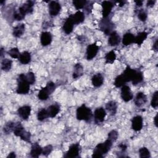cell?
<instances>
[{"label": "cell", "instance_id": "obj_1", "mask_svg": "<svg viewBox=\"0 0 158 158\" xmlns=\"http://www.w3.org/2000/svg\"><path fill=\"white\" fill-rule=\"evenodd\" d=\"M112 145V142L107 139L104 143L98 144L94 148L93 151V153L92 155L93 157H102L104 154L107 153V152L110 150L111 146Z\"/></svg>", "mask_w": 158, "mask_h": 158}, {"label": "cell", "instance_id": "obj_2", "mask_svg": "<svg viewBox=\"0 0 158 158\" xmlns=\"http://www.w3.org/2000/svg\"><path fill=\"white\" fill-rule=\"evenodd\" d=\"M92 116L93 113L91 110L85 104H82L77 109L76 117L79 120H85L86 122H89L90 121Z\"/></svg>", "mask_w": 158, "mask_h": 158}, {"label": "cell", "instance_id": "obj_3", "mask_svg": "<svg viewBox=\"0 0 158 158\" xmlns=\"http://www.w3.org/2000/svg\"><path fill=\"white\" fill-rule=\"evenodd\" d=\"M17 93L20 94H25L29 92L30 84L26 79V75L24 73H21L17 78Z\"/></svg>", "mask_w": 158, "mask_h": 158}, {"label": "cell", "instance_id": "obj_4", "mask_svg": "<svg viewBox=\"0 0 158 158\" xmlns=\"http://www.w3.org/2000/svg\"><path fill=\"white\" fill-rule=\"evenodd\" d=\"M114 24L107 18H103L99 23V28L106 35H109L113 31Z\"/></svg>", "mask_w": 158, "mask_h": 158}, {"label": "cell", "instance_id": "obj_5", "mask_svg": "<svg viewBox=\"0 0 158 158\" xmlns=\"http://www.w3.org/2000/svg\"><path fill=\"white\" fill-rule=\"evenodd\" d=\"M99 51V46L96 43H93L88 46L86 48V59L88 60H92L97 54Z\"/></svg>", "mask_w": 158, "mask_h": 158}, {"label": "cell", "instance_id": "obj_6", "mask_svg": "<svg viewBox=\"0 0 158 158\" xmlns=\"http://www.w3.org/2000/svg\"><path fill=\"white\" fill-rule=\"evenodd\" d=\"M120 96L122 100L125 102H128L133 98V94H132L130 87L125 85L122 86Z\"/></svg>", "mask_w": 158, "mask_h": 158}, {"label": "cell", "instance_id": "obj_7", "mask_svg": "<svg viewBox=\"0 0 158 158\" xmlns=\"http://www.w3.org/2000/svg\"><path fill=\"white\" fill-rule=\"evenodd\" d=\"M102 14L103 18H107L112 11V9L114 7V4L110 1H104L102 4Z\"/></svg>", "mask_w": 158, "mask_h": 158}, {"label": "cell", "instance_id": "obj_8", "mask_svg": "<svg viewBox=\"0 0 158 158\" xmlns=\"http://www.w3.org/2000/svg\"><path fill=\"white\" fill-rule=\"evenodd\" d=\"M34 1H28L25 2L22 6H20L18 10L20 12L22 15L25 16L27 14L31 13L33 12V7L34 6Z\"/></svg>", "mask_w": 158, "mask_h": 158}, {"label": "cell", "instance_id": "obj_9", "mask_svg": "<svg viewBox=\"0 0 158 158\" xmlns=\"http://www.w3.org/2000/svg\"><path fill=\"white\" fill-rule=\"evenodd\" d=\"M106 115V112L104 108L102 107L97 108L94 112V122L96 123L102 122L104 120Z\"/></svg>", "mask_w": 158, "mask_h": 158}, {"label": "cell", "instance_id": "obj_10", "mask_svg": "<svg viewBox=\"0 0 158 158\" xmlns=\"http://www.w3.org/2000/svg\"><path fill=\"white\" fill-rule=\"evenodd\" d=\"M80 152V145L78 143L72 144L64 156L65 157H76L78 156Z\"/></svg>", "mask_w": 158, "mask_h": 158}, {"label": "cell", "instance_id": "obj_11", "mask_svg": "<svg viewBox=\"0 0 158 158\" xmlns=\"http://www.w3.org/2000/svg\"><path fill=\"white\" fill-rule=\"evenodd\" d=\"M49 12L51 16H56L60 12L61 9L60 4L55 1H51L49 4Z\"/></svg>", "mask_w": 158, "mask_h": 158}, {"label": "cell", "instance_id": "obj_12", "mask_svg": "<svg viewBox=\"0 0 158 158\" xmlns=\"http://www.w3.org/2000/svg\"><path fill=\"white\" fill-rule=\"evenodd\" d=\"M143 127V118L140 115H136L131 119V128L133 130L138 131Z\"/></svg>", "mask_w": 158, "mask_h": 158}, {"label": "cell", "instance_id": "obj_13", "mask_svg": "<svg viewBox=\"0 0 158 158\" xmlns=\"http://www.w3.org/2000/svg\"><path fill=\"white\" fill-rule=\"evenodd\" d=\"M17 113L22 119L27 120L31 113V107L29 106H22L19 108Z\"/></svg>", "mask_w": 158, "mask_h": 158}, {"label": "cell", "instance_id": "obj_14", "mask_svg": "<svg viewBox=\"0 0 158 158\" xmlns=\"http://www.w3.org/2000/svg\"><path fill=\"white\" fill-rule=\"evenodd\" d=\"M136 70L131 69L129 66H127L125 69V70L123 71V72L121 74L124 80H125L126 83L130 81L133 78V77L135 74Z\"/></svg>", "mask_w": 158, "mask_h": 158}, {"label": "cell", "instance_id": "obj_15", "mask_svg": "<svg viewBox=\"0 0 158 158\" xmlns=\"http://www.w3.org/2000/svg\"><path fill=\"white\" fill-rule=\"evenodd\" d=\"M147 101L146 96L143 93L139 92L136 95V97L134 99V102L137 107H139L144 105L147 102Z\"/></svg>", "mask_w": 158, "mask_h": 158}, {"label": "cell", "instance_id": "obj_16", "mask_svg": "<svg viewBox=\"0 0 158 158\" xmlns=\"http://www.w3.org/2000/svg\"><path fill=\"white\" fill-rule=\"evenodd\" d=\"M71 19L72 22H73L74 25H77L79 23H82L85 20V15L83 12L81 11H77L75 14H72L69 16Z\"/></svg>", "mask_w": 158, "mask_h": 158}, {"label": "cell", "instance_id": "obj_17", "mask_svg": "<svg viewBox=\"0 0 158 158\" xmlns=\"http://www.w3.org/2000/svg\"><path fill=\"white\" fill-rule=\"evenodd\" d=\"M120 42V37L119 35L115 31H112L109 35V38L108 40V43L111 46H117Z\"/></svg>", "mask_w": 158, "mask_h": 158}, {"label": "cell", "instance_id": "obj_18", "mask_svg": "<svg viewBox=\"0 0 158 158\" xmlns=\"http://www.w3.org/2000/svg\"><path fill=\"white\" fill-rule=\"evenodd\" d=\"M40 41L43 46H46L50 44L52 41V35L51 33L48 31L42 32L40 37Z\"/></svg>", "mask_w": 158, "mask_h": 158}, {"label": "cell", "instance_id": "obj_19", "mask_svg": "<svg viewBox=\"0 0 158 158\" xmlns=\"http://www.w3.org/2000/svg\"><path fill=\"white\" fill-rule=\"evenodd\" d=\"M42 151L43 148L37 143H35L31 146L30 155L32 157H38L42 154Z\"/></svg>", "mask_w": 158, "mask_h": 158}, {"label": "cell", "instance_id": "obj_20", "mask_svg": "<svg viewBox=\"0 0 158 158\" xmlns=\"http://www.w3.org/2000/svg\"><path fill=\"white\" fill-rule=\"evenodd\" d=\"M91 82L94 87L98 88L102 85L104 82V77L101 73H97L93 76L91 78Z\"/></svg>", "mask_w": 158, "mask_h": 158}, {"label": "cell", "instance_id": "obj_21", "mask_svg": "<svg viewBox=\"0 0 158 158\" xmlns=\"http://www.w3.org/2000/svg\"><path fill=\"white\" fill-rule=\"evenodd\" d=\"M73 26H74V23L72 22V20H71V19L69 17L65 21L64 25H63V30L64 31L69 35L70 33H71L73 31Z\"/></svg>", "mask_w": 158, "mask_h": 158}, {"label": "cell", "instance_id": "obj_22", "mask_svg": "<svg viewBox=\"0 0 158 158\" xmlns=\"http://www.w3.org/2000/svg\"><path fill=\"white\" fill-rule=\"evenodd\" d=\"M25 24H23V23L18 24L16 27H15L13 28L12 34H13L14 36H15L16 38L20 37L23 34V33L25 31Z\"/></svg>", "mask_w": 158, "mask_h": 158}, {"label": "cell", "instance_id": "obj_23", "mask_svg": "<svg viewBox=\"0 0 158 158\" xmlns=\"http://www.w3.org/2000/svg\"><path fill=\"white\" fill-rule=\"evenodd\" d=\"M49 117H55L60 110V107L57 104H54L49 106L47 109Z\"/></svg>", "mask_w": 158, "mask_h": 158}, {"label": "cell", "instance_id": "obj_24", "mask_svg": "<svg viewBox=\"0 0 158 158\" xmlns=\"http://www.w3.org/2000/svg\"><path fill=\"white\" fill-rule=\"evenodd\" d=\"M135 38L134 36L131 33H126L122 38V43L124 46H128L132 43H135Z\"/></svg>", "mask_w": 158, "mask_h": 158}, {"label": "cell", "instance_id": "obj_25", "mask_svg": "<svg viewBox=\"0 0 158 158\" xmlns=\"http://www.w3.org/2000/svg\"><path fill=\"white\" fill-rule=\"evenodd\" d=\"M83 73V67L80 63H77L74 65L73 72V78L77 79L80 77Z\"/></svg>", "mask_w": 158, "mask_h": 158}, {"label": "cell", "instance_id": "obj_26", "mask_svg": "<svg viewBox=\"0 0 158 158\" xmlns=\"http://www.w3.org/2000/svg\"><path fill=\"white\" fill-rule=\"evenodd\" d=\"M106 109L108 112H110V115H114L116 114L117 109V105L116 102H115L114 101H109L106 104Z\"/></svg>", "mask_w": 158, "mask_h": 158}, {"label": "cell", "instance_id": "obj_27", "mask_svg": "<svg viewBox=\"0 0 158 158\" xmlns=\"http://www.w3.org/2000/svg\"><path fill=\"white\" fill-rule=\"evenodd\" d=\"M20 62L22 64H27L31 61V55L28 51H23L19 57Z\"/></svg>", "mask_w": 158, "mask_h": 158}, {"label": "cell", "instance_id": "obj_28", "mask_svg": "<svg viewBox=\"0 0 158 158\" xmlns=\"http://www.w3.org/2000/svg\"><path fill=\"white\" fill-rule=\"evenodd\" d=\"M147 36H148V33L146 31H142L139 33L137 35V36H136L135 38L134 43H136L139 46H141L144 42V41L146 39Z\"/></svg>", "mask_w": 158, "mask_h": 158}, {"label": "cell", "instance_id": "obj_29", "mask_svg": "<svg viewBox=\"0 0 158 158\" xmlns=\"http://www.w3.org/2000/svg\"><path fill=\"white\" fill-rule=\"evenodd\" d=\"M50 94H50L49 91H48V88L45 86L40 90L38 94V97L40 100L44 101L48 98V97Z\"/></svg>", "mask_w": 158, "mask_h": 158}, {"label": "cell", "instance_id": "obj_30", "mask_svg": "<svg viewBox=\"0 0 158 158\" xmlns=\"http://www.w3.org/2000/svg\"><path fill=\"white\" fill-rule=\"evenodd\" d=\"M12 65V61L9 59H4L1 62V69L5 72L10 70Z\"/></svg>", "mask_w": 158, "mask_h": 158}, {"label": "cell", "instance_id": "obj_31", "mask_svg": "<svg viewBox=\"0 0 158 158\" xmlns=\"http://www.w3.org/2000/svg\"><path fill=\"white\" fill-rule=\"evenodd\" d=\"M143 73L140 70H136L133 78L131 80L133 85H136L137 84L141 83L143 81Z\"/></svg>", "mask_w": 158, "mask_h": 158}, {"label": "cell", "instance_id": "obj_32", "mask_svg": "<svg viewBox=\"0 0 158 158\" xmlns=\"http://www.w3.org/2000/svg\"><path fill=\"white\" fill-rule=\"evenodd\" d=\"M106 64H113L116 59V54L114 51H110L107 52L105 56Z\"/></svg>", "mask_w": 158, "mask_h": 158}, {"label": "cell", "instance_id": "obj_33", "mask_svg": "<svg viewBox=\"0 0 158 158\" xmlns=\"http://www.w3.org/2000/svg\"><path fill=\"white\" fill-rule=\"evenodd\" d=\"M15 123H16L13 122H9L6 125H4L3 127V131L4 132V133L9 134L12 131H14L15 127Z\"/></svg>", "mask_w": 158, "mask_h": 158}, {"label": "cell", "instance_id": "obj_34", "mask_svg": "<svg viewBox=\"0 0 158 158\" xmlns=\"http://www.w3.org/2000/svg\"><path fill=\"white\" fill-rule=\"evenodd\" d=\"M25 131L23 126L20 122H17L15 123V127L14 130V134L16 136H20V135L22 134V133Z\"/></svg>", "mask_w": 158, "mask_h": 158}, {"label": "cell", "instance_id": "obj_35", "mask_svg": "<svg viewBox=\"0 0 158 158\" xmlns=\"http://www.w3.org/2000/svg\"><path fill=\"white\" fill-rule=\"evenodd\" d=\"M49 117L48 112L47 109H41L40 110L38 111L37 114V118L38 120L40 121H43L47 118Z\"/></svg>", "mask_w": 158, "mask_h": 158}, {"label": "cell", "instance_id": "obj_36", "mask_svg": "<svg viewBox=\"0 0 158 158\" xmlns=\"http://www.w3.org/2000/svg\"><path fill=\"white\" fill-rule=\"evenodd\" d=\"M126 81L125 80H124V78H123V77L122 76V75L120 74V75H118L115 79V81H114V85L115 87L117 88H120V87H122V86L125 85Z\"/></svg>", "mask_w": 158, "mask_h": 158}, {"label": "cell", "instance_id": "obj_37", "mask_svg": "<svg viewBox=\"0 0 158 158\" xmlns=\"http://www.w3.org/2000/svg\"><path fill=\"white\" fill-rule=\"evenodd\" d=\"M139 154L141 158H149L151 157L150 152L146 147H142L139 149Z\"/></svg>", "mask_w": 158, "mask_h": 158}, {"label": "cell", "instance_id": "obj_38", "mask_svg": "<svg viewBox=\"0 0 158 158\" xmlns=\"http://www.w3.org/2000/svg\"><path fill=\"white\" fill-rule=\"evenodd\" d=\"M86 2H87L85 0H75L72 2L76 9H80L83 8L86 6Z\"/></svg>", "mask_w": 158, "mask_h": 158}, {"label": "cell", "instance_id": "obj_39", "mask_svg": "<svg viewBox=\"0 0 158 158\" xmlns=\"http://www.w3.org/2000/svg\"><path fill=\"white\" fill-rule=\"evenodd\" d=\"M8 54L14 59H17L20 57V53L17 48H13L8 51Z\"/></svg>", "mask_w": 158, "mask_h": 158}, {"label": "cell", "instance_id": "obj_40", "mask_svg": "<svg viewBox=\"0 0 158 158\" xmlns=\"http://www.w3.org/2000/svg\"><path fill=\"white\" fill-rule=\"evenodd\" d=\"M151 106L152 107L156 109L158 106V91H156L152 95V99L151 101Z\"/></svg>", "mask_w": 158, "mask_h": 158}, {"label": "cell", "instance_id": "obj_41", "mask_svg": "<svg viewBox=\"0 0 158 158\" xmlns=\"http://www.w3.org/2000/svg\"><path fill=\"white\" fill-rule=\"evenodd\" d=\"M25 75L26 79L30 85H33L35 82V76L33 72H29Z\"/></svg>", "mask_w": 158, "mask_h": 158}, {"label": "cell", "instance_id": "obj_42", "mask_svg": "<svg viewBox=\"0 0 158 158\" xmlns=\"http://www.w3.org/2000/svg\"><path fill=\"white\" fill-rule=\"evenodd\" d=\"M118 138V133L115 130H112L108 133V138L107 139L110 140L112 143L115 142Z\"/></svg>", "mask_w": 158, "mask_h": 158}, {"label": "cell", "instance_id": "obj_43", "mask_svg": "<svg viewBox=\"0 0 158 158\" xmlns=\"http://www.w3.org/2000/svg\"><path fill=\"white\" fill-rule=\"evenodd\" d=\"M20 138L26 141V142H30V138H31V133L28 131H24L22 134L20 135Z\"/></svg>", "mask_w": 158, "mask_h": 158}, {"label": "cell", "instance_id": "obj_44", "mask_svg": "<svg viewBox=\"0 0 158 158\" xmlns=\"http://www.w3.org/2000/svg\"><path fill=\"white\" fill-rule=\"evenodd\" d=\"M52 146L51 145H47L43 148L42 154L44 156H48L52 151Z\"/></svg>", "mask_w": 158, "mask_h": 158}, {"label": "cell", "instance_id": "obj_45", "mask_svg": "<svg viewBox=\"0 0 158 158\" xmlns=\"http://www.w3.org/2000/svg\"><path fill=\"white\" fill-rule=\"evenodd\" d=\"M138 17L139 18V19L140 20L144 22V21H146V20L147 19V13L143 9H141L138 12Z\"/></svg>", "mask_w": 158, "mask_h": 158}, {"label": "cell", "instance_id": "obj_46", "mask_svg": "<svg viewBox=\"0 0 158 158\" xmlns=\"http://www.w3.org/2000/svg\"><path fill=\"white\" fill-rule=\"evenodd\" d=\"M46 87L48 88L50 94H51L54 91V90L56 89V85L52 81H49L47 83Z\"/></svg>", "mask_w": 158, "mask_h": 158}, {"label": "cell", "instance_id": "obj_47", "mask_svg": "<svg viewBox=\"0 0 158 158\" xmlns=\"http://www.w3.org/2000/svg\"><path fill=\"white\" fill-rule=\"evenodd\" d=\"M13 17L15 20H18V21L22 20L25 17V16L23 15H22L20 12H19V10L14 12V13L13 14Z\"/></svg>", "mask_w": 158, "mask_h": 158}, {"label": "cell", "instance_id": "obj_48", "mask_svg": "<svg viewBox=\"0 0 158 158\" xmlns=\"http://www.w3.org/2000/svg\"><path fill=\"white\" fill-rule=\"evenodd\" d=\"M118 147L120 148V149L122 150V152H125L127 148V146L126 144H123V143H121L118 145Z\"/></svg>", "mask_w": 158, "mask_h": 158}, {"label": "cell", "instance_id": "obj_49", "mask_svg": "<svg viewBox=\"0 0 158 158\" xmlns=\"http://www.w3.org/2000/svg\"><path fill=\"white\" fill-rule=\"evenodd\" d=\"M156 2V1H153V0H149L147 2V4H146V6L148 7H152L154 4Z\"/></svg>", "mask_w": 158, "mask_h": 158}, {"label": "cell", "instance_id": "obj_50", "mask_svg": "<svg viewBox=\"0 0 158 158\" xmlns=\"http://www.w3.org/2000/svg\"><path fill=\"white\" fill-rule=\"evenodd\" d=\"M158 44V41H157V40H156L155 41L154 44H153V46H152V49L155 51H157V48H158V47H157L158 44Z\"/></svg>", "mask_w": 158, "mask_h": 158}, {"label": "cell", "instance_id": "obj_51", "mask_svg": "<svg viewBox=\"0 0 158 158\" xmlns=\"http://www.w3.org/2000/svg\"><path fill=\"white\" fill-rule=\"evenodd\" d=\"M135 2L136 3V5L138 7H141L143 5V1H135Z\"/></svg>", "mask_w": 158, "mask_h": 158}, {"label": "cell", "instance_id": "obj_52", "mask_svg": "<svg viewBox=\"0 0 158 158\" xmlns=\"http://www.w3.org/2000/svg\"><path fill=\"white\" fill-rule=\"evenodd\" d=\"M157 117H158V114H157L156 115V116L154 117V124L156 125V127H158V124H157Z\"/></svg>", "mask_w": 158, "mask_h": 158}, {"label": "cell", "instance_id": "obj_53", "mask_svg": "<svg viewBox=\"0 0 158 158\" xmlns=\"http://www.w3.org/2000/svg\"><path fill=\"white\" fill-rule=\"evenodd\" d=\"M16 157V155H15V152H10V153H9V154L7 156V158H9V157H12V158H14V157Z\"/></svg>", "mask_w": 158, "mask_h": 158}, {"label": "cell", "instance_id": "obj_54", "mask_svg": "<svg viewBox=\"0 0 158 158\" xmlns=\"http://www.w3.org/2000/svg\"><path fill=\"white\" fill-rule=\"evenodd\" d=\"M117 2L119 3V6L120 7H122V6H123L124 5L125 2V1H117Z\"/></svg>", "mask_w": 158, "mask_h": 158}, {"label": "cell", "instance_id": "obj_55", "mask_svg": "<svg viewBox=\"0 0 158 158\" xmlns=\"http://www.w3.org/2000/svg\"><path fill=\"white\" fill-rule=\"evenodd\" d=\"M3 51H4L3 48H1V57H2V56H3Z\"/></svg>", "mask_w": 158, "mask_h": 158}]
</instances>
